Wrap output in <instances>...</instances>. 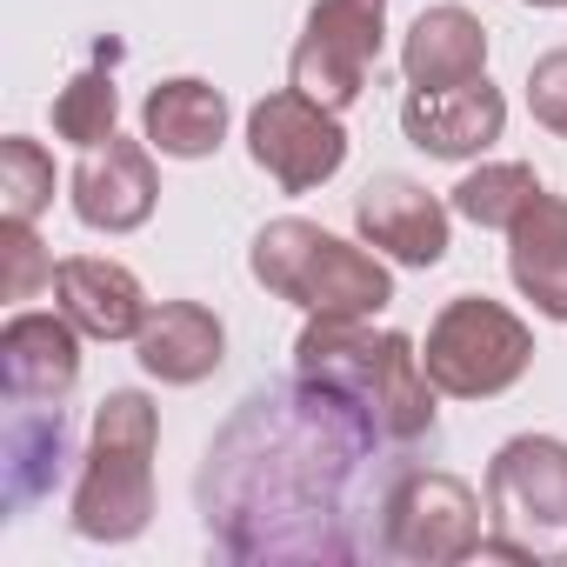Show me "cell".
<instances>
[{
  "label": "cell",
  "mask_w": 567,
  "mask_h": 567,
  "mask_svg": "<svg viewBox=\"0 0 567 567\" xmlns=\"http://www.w3.org/2000/svg\"><path fill=\"white\" fill-rule=\"evenodd\" d=\"M295 374L315 388L348 394L381 441H421L434 434V381L421 368V348L408 334H374L368 321H334V315H308L301 341H295Z\"/></svg>",
  "instance_id": "6da1fadb"
},
{
  "label": "cell",
  "mask_w": 567,
  "mask_h": 567,
  "mask_svg": "<svg viewBox=\"0 0 567 567\" xmlns=\"http://www.w3.org/2000/svg\"><path fill=\"white\" fill-rule=\"evenodd\" d=\"M154 447H161V408L141 388H114L94 408V434H87L74 507H68L81 540L121 547L154 520Z\"/></svg>",
  "instance_id": "7a4b0ae2"
},
{
  "label": "cell",
  "mask_w": 567,
  "mask_h": 567,
  "mask_svg": "<svg viewBox=\"0 0 567 567\" xmlns=\"http://www.w3.org/2000/svg\"><path fill=\"white\" fill-rule=\"evenodd\" d=\"M247 267L267 295L295 301L301 315H334V321H374L394 301V274L381 254L315 227V220H267L247 247Z\"/></svg>",
  "instance_id": "3957f363"
},
{
  "label": "cell",
  "mask_w": 567,
  "mask_h": 567,
  "mask_svg": "<svg viewBox=\"0 0 567 567\" xmlns=\"http://www.w3.org/2000/svg\"><path fill=\"white\" fill-rule=\"evenodd\" d=\"M481 501H487L481 554L520 560V567L567 560V441H554V434L501 441L487 461Z\"/></svg>",
  "instance_id": "277c9868"
},
{
  "label": "cell",
  "mask_w": 567,
  "mask_h": 567,
  "mask_svg": "<svg viewBox=\"0 0 567 567\" xmlns=\"http://www.w3.org/2000/svg\"><path fill=\"white\" fill-rule=\"evenodd\" d=\"M421 368L447 401H494L534 368V328L487 295H454L421 341Z\"/></svg>",
  "instance_id": "5b68a950"
},
{
  "label": "cell",
  "mask_w": 567,
  "mask_h": 567,
  "mask_svg": "<svg viewBox=\"0 0 567 567\" xmlns=\"http://www.w3.org/2000/svg\"><path fill=\"white\" fill-rule=\"evenodd\" d=\"M487 540V501L441 467H414L381 501V547L414 567H454L474 560Z\"/></svg>",
  "instance_id": "8992f818"
},
{
  "label": "cell",
  "mask_w": 567,
  "mask_h": 567,
  "mask_svg": "<svg viewBox=\"0 0 567 567\" xmlns=\"http://www.w3.org/2000/svg\"><path fill=\"white\" fill-rule=\"evenodd\" d=\"M381 48H388V0H315L308 28L288 54V87L341 114L361 101Z\"/></svg>",
  "instance_id": "52a82bcc"
},
{
  "label": "cell",
  "mask_w": 567,
  "mask_h": 567,
  "mask_svg": "<svg viewBox=\"0 0 567 567\" xmlns=\"http://www.w3.org/2000/svg\"><path fill=\"white\" fill-rule=\"evenodd\" d=\"M247 154L260 174L280 181V194H315L348 161V127L334 107L308 101L301 87H274L247 107Z\"/></svg>",
  "instance_id": "ba28073f"
},
{
  "label": "cell",
  "mask_w": 567,
  "mask_h": 567,
  "mask_svg": "<svg viewBox=\"0 0 567 567\" xmlns=\"http://www.w3.org/2000/svg\"><path fill=\"white\" fill-rule=\"evenodd\" d=\"M68 200H74V220L94 227V234H134L154 220V200H161V174H154V147L147 134L141 141H107V147H87L81 167L68 174Z\"/></svg>",
  "instance_id": "9c48e42d"
},
{
  "label": "cell",
  "mask_w": 567,
  "mask_h": 567,
  "mask_svg": "<svg viewBox=\"0 0 567 567\" xmlns=\"http://www.w3.org/2000/svg\"><path fill=\"white\" fill-rule=\"evenodd\" d=\"M354 227L374 254H388L401 267H441L454 207L441 194H427L421 181H408V174H374L354 200Z\"/></svg>",
  "instance_id": "30bf717a"
},
{
  "label": "cell",
  "mask_w": 567,
  "mask_h": 567,
  "mask_svg": "<svg viewBox=\"0 0 567 567\" xmlns=\"http://www.w3.org/2000/svg\"><path fill=\"white\" fill-rule=\"evenodd\" d=\"M401 134L427 161H474L507 134V101H501V87L487 74L461 81V87H408Z\"/></svg>",
  "instance_id": "8fae6325"
},
{
  "label": "cell",
  "mask_w": 567,
  "mask_h": 567,
  "mask_svg": "<svg viewBox=\"0 0 567 567\" xmlns=\"http://www.w3.org/2000/svg\"><path fill=\"white\" fill-rule=\"evenodd\" d=\"M81 328L54 308V315H34L21 308L8 328H0V381H8V401L14 408H61L81 381Z\"/></svg>",
  "instance_id": "7c38bea8"
},
{
  "label": "cell",
  "mask_w": 567,
  "mask_h": 567,
  "mask_svg": "<svg viewBox=\"0 0 567 567\" xmlns=\"http://www.w3.org/2000/svg\"><path fill=\"white\" fill-rule=\"evenodd\" d=\"M54 301L87 341H134L147 328V315H154L134 267H121L107 254H68L54 267Z\"/></svg>",
  "instance_id": "4fadbf2b"
},
{
  "label": "cell",
  "mask_w": 567,
  "mask_h": 567,
  "mask_svg": "<svg viewBox=\"0 0 567 567\" xmlns=\"http://www.w3.org/2000/svg\"><path fill=\"white\" fill-rule=\"evenodd\" d=\"M507 280L534 315L567 321V194H534L507 227Z\"/></svg>",
  "instance_id": "5bb4252c"
},
{
  "label": "cell",
  "mask_w": 567,
  "mask_h": 567,
  "mask_svg": "<svg viewBox=\"0 0 567 567\" xmlns=\"http://www.w3.org/2000/svg\"><path fill=\"white\" fill-rule=\"evenodd\" d=\"M134 361L161 388H194V381H207L227 361V328L200 301H161L147 315V328L134 334Z\"/></svg>",
  "instance_id": "9a60e30c"
},
{
  "label": "cell",
  "mask_w": 567,
  "mask_h": 567,
  "mask_svg": "<svg viewBox=\"0 0 567 567\" xmlns=\"http://www.w3.org/2000/svg\"><path fill=\"white\" fill-rule=\"evenodd\" d=\"M141 134L154 154L167 161H207L227 141V94L200 74H174L161 87H147L141 101Z\"/></svg>",
  "instance_id": "2e32d148"
},
{
  "label": "cell",
  "mask_w": 567,
  "mask_h": 567,
  "mask_svg": "<svg viewBox=\"0 0 567 567\" xmlns=\"http://www.w3.org/2000/svg\"><path fill=\"white\" fill-rule=\"evenodd\" d=\"M401 74H408V87H461V81H481L487 74V28H481V14L454 8V0L414 14V28L401 41Z\"/></svg>",
  "instance_id": "e0dca14e"
},
{
  "label": "cell",
  "mask_w": 567,
  "mask_h": 567,
  "mask_svg": "<svg viewBox=\"0 0 567 567\" xmlns=\"http://www.w3.org/2000/svg\"><path fill=\"white\" fill-rule=\"evenodd\" d=\"M540 194V174L527 167V161H481L474 174H461V187H454V214L461 220H474V227H514V214L527 207Z\"/></svg>",
  "instance_id": "ac0fdd59"
},
{
  "label": "cell",
  "mask_w": 567,
  "mask_h": 567,
  "mask_svg": "<svg viewBox=\"0 0 567 567\" xmlns=\"http://www.w3.org/2000/svg\"><path fill=\"white\" fill-rule=\"evenodd\" d=\"M54 134L68 141V147H107L114 134H121V87H114V74H101V68H87V74H74L61 94H54Z\"/></svg>",
  "instance_id": "d6986e66"
},
{
  "label": "cell",
  "mask_w": 567,
  "mask_h": 567,
  "mask_svg": "<svg viewBox=\"0 0 567 567\" xmlns=\"http://www.w3.org/2000/svg\"><path fill=\"white\" fill-rule=\"evenodd\" d=\"M61 441H68L61 408H21L14 414V427H8V487H14V501H34L54 481L48 461H61Z\"/></svg>",
  "instance_id": "ffe728a7"
},
{
  "label": "cell",
  "mask_w": 567,
  "mask_h": 567,
  "mask_svg": "<svg viewBox=\"0 0 567 567\" xmlns=\"http://www.w3.org/2000/svg\"><path fill=\"white\" fill-rule=\"evenodd\" d=\"M54 207V154L28 134L0 141V220H41Z\"/></svg>",
  "instance_id": "44dd1931"
},
{
  "label": "cell",
  "mask_w": 567,
  "mask_h": 567,
  "mask_svg": "<svg viewBox=\"0 0 567 567\" xmlns=\"http://www.w3.org/2000/svg\"><path fill=\"white\" fill-rule=\"evenodd\" d=\"M0 254H8V301H34L41 288H54V267L34 220H0Z\"/></svg>",
  "instance_id": "7402d4cb"
},
{
  "label": "cell",
  "mask_w": 567,
  "mask_h": 567,
  "mask_svg": "<svg viewBox=\"0 0 567 567\" xmlns=\"http://www.w3.org/2000/svg\"><path fill=\"white\" fill-rule=\"evenodd\" d=\"M527 114L567 141V48H547L534 68H527Z\"/></svg>",
  "instance_id": "603a6c76"
},
{
  "label": "cell",
  "mask_w": 567,
  "mask_h": 567,
  "mask_svg": "<svg viewBox=\"0 0 567 567\" xmlns=\"http://www.w3.org/2000/svg\"><path fill=\"white\" fill-rule=\"evenodd\" d=\"M520 8H567V0H520Z\"/></svg>",
  "instance_id": "cb8c5ba5"
}]
</instances>
